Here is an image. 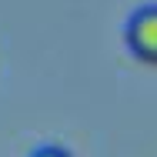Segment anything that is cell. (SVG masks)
<instances>
[{"label":"cell","instance_id":"6da1fadb","mask_svg":"<svg viewBox=\"0 0 157 157\" xmlns=\"http://www.w3.org/2000/svg\"><path fill=\"white\" fill-rule=\"evenodd\" d=\"M127 50L144 63H157V3H147L130 13L124 27Z\"/></svg>","mask_w":157,"mask_h":157},{"label":"cell","instance_id":"7a4b0ae2","mask_svg":"<svg viewBox=\"0 0 157 157\" xmlns=\"http://www.w3.org/2000/svg\"><path fill=\"white\" fill-rule=\"evenodd\" d=\"M30 157H74L67 147H57V144H44V147H37Z\"/></svg>","mask_w":157,"mask_h":157}]
</instances>
